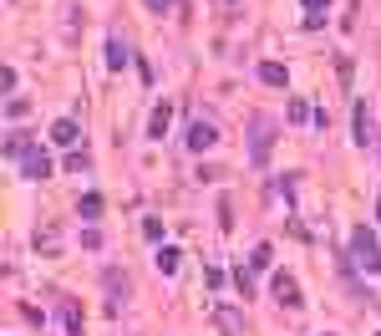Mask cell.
<instances>
[{
  "instance_id": "obj_1",
  "label": "cell",
  "mask_w": 381,
  "mask_h": 336,
  "mask_svg": "<svg viewBox=\"0 0 381 336\" xmlns=\"http://www.w3.org/2000/svg\"><path fill=\"white\" fill-rule=\"evenodd\" d=\"M351 250H356V260H361L366 270H381V240L371 235L366 224H356V235H351Z\"/></svg>"
},
{
  "instance_id": "obj_2",
  "label": "cell",
  "mask_w": 381,
  "mask_h": 336,
  "mask_svg": "<svg viewBox=\"0 0 381 336\" xmlns=\"http://www.w3.org/2000/svg\"><path fill=\"white\" fill-rule=\"evenodd\" d=\"M249 153H254V163H269V117H249Z\"/></svg>"
},
{
  "instance_id": "obj_3",
  "label": "cell",
  "mask_w": 381,
  "mask_h": 336,
  "mask_svg": "<svg viewBox=\"0 0 381 336\" xmlns=\"http://www.w3.org/2000/svg\"><path fill=\"white\" fill-rule=\"evenodd\" d=\"M20 174H26V179H46L51 174V158L41 153V148H26V153H20Z\"/></svg>"
},
{
  "instance_id": "obj_4",
  "label": "cell",
  "mask_w": 381,
  "mask_h": 336,
  "mask_svg": "<svg viewBox=\"0 0 381 336\" xmlns=\"http://www.w3.org/2000/svg\"><path fill=\"white\" fill-rule=\"evenodd\" d=\"M219 143V128H208V122H194L188 128V153H203V148H214Z\"/></svg>"
},
{
  "instance_id": "obj_5",
  "label": "cell",
  "mask_w": 381,
  "mask_h": 336,
  "mask_svg": "<svg viewBox=\"0 0 381 336\" xmlns=\"http://www.w3.org/2000/svg\"><path fill=\"white\" fill-rule=\"evenodd\" d=\"M269 290H274V301H280V306H300V290H295V280L285 276V270H274Z\"/></svg>"
},
{
  "instance_id": "obj_6",
  "label": "cell",
  "mask_w": 381,
  "mask_h": 336,
  "mask_svg": "<svg viewBox=\"0 0 381 336\" xmlns=\"http://www.w3.org/2000/svg\"><path fill=\"white\" fill-rule=\"evenodd\" d=\"M76 138H81V128H76V117H56V122H51V143H61V148H72Z\"/></svg>"
},
{
  "instance_id": "obj_7",
  "label": "cell",
  "mask_w": 381,
  "mask_h": 336,
  "mask_svg": "<svg viewBox=\"0 0 381 336\" xmlns=\"http://www.w3.org/2000/svg\"><path fill=\"white\" fill-rule=\"evenodd\" d=\"M168 122H173V102H158L153 117H147V138H163V133H168Z\"/></svg>"
},
{
  "instance_id": "obj_8",
  "label": "cell",
  "mask_w": 381,
  "mask_h": 336,
  "mask_svg": "<svg viewBox=\"0 0 381 336\" xmlns=\"http://www.w3.org/2000/svg\"><path fill=\"white\" fill-rule=\"evenodd\" d=\"M260 82H265V87H285L290 72L280 67V61H260Z\"/></svg>"
},
{
  "instance_id": "obj_9",
  "label": "cell",
  "mask_w": 381,
  "mask_h": 336,
  "mask_svg": "<svg viewBox=\"0 0 381 336\" xmlns=\"http://www.w3.org/2000/svg\"><path fill=\"white\" fill-rule=\"evenodd\" d=\"M351 138H356V143H371V128H366V102H356V108H351Z\"/></svg>"
},
{
  "instance_id": "obj_10",
  "label": "cell",
  "mask_w": 381,
  "mask_h": 336,
  "mask_svg": "<svg viewBox=\"0 0 381 336\" xmlns=\"http://www.w3.org/2000/svg\"><path fill=\"white\" fill-rule=\"evenodd\" d=\"M122 285H127V276H122V270H112V276H107V311H117V306H122V296H127Z\"/></svg>"
},
{
  "instance_id": "obj_11",
  "label": "cell",
  "mask_w": 381,
  "mask_h": 336,
  "mask_svg": "<svg viewBox=\"0 0 381 336\" xmlns=\"http://www.w3.org/2000/svg\"><path fill=\"white\" fill-rule=\"evenodd\" d=\"M102 61H107V72H122V67H127V46H122V41H107Z\"/></svg>"
},
{
  "instance_id": "obj_12",
  "label": "cell",
  "mask_w": 381,
  "mask_h": 336,
  "mask_svg": "<svg viewBox=\"0 0 381 336\" xmlns=\"http://www.w3.org/2000/svg\"><path fill=\"white\" fill-rule=\"evenodd\" d=\"M76 214L87 219V224H92V219H102V194H81V204H76Z\"/></svg>"
},
{
  "instance_id": "obj_13",
  "label": "cell",
  "mask_w": 381,
  "mask_h": 336,
  "mask_svg": "<svg viewBox=\"0 0 381 336\" xmlns=\"http://www.w3.org/2000/svg\"><path fill=\"white\" fill-rule=\"evenodd\" d=\"M305 6V20L310 26H326V11H330V0H300Z\"/></svg>"
},
{
  "instance_id": "obj_14",
  "label": "cell",
  "mask_w": 381,
  "mask_h": 336,
  "mask_svg": "<svg viewBox=\"0 0 381 336\" xmlns=\"http://www.w3.org/2000/svg\"><path fill=\"white\" fill-rule=\"evenodd\" d=\"M178 265H183V260H178V250H173V245H163V250H158V270H163V276H178Z\"/></svg>"
},
{
  "instance_id": "obj_15",
  "label": "cell",
  "mask_w": 381,
  "mask_h": 336,
  "mask_svg": "<svg viewBox=\"0 0 381 336\" xmlns=\"http://www.w3.org/2000/svg\"><path fill=\"white\" fill-rule=\"evenodd\" d=\"M214 321H219L224 331H244V316H239V311H229V306H219V311H214Z\"/></svg>"
},
{
  "instance_id": "obj_16",
  "label": "cell",
  "mask_w": 381,
  "mask_h": 336,
  "mask_svg": "<svg viewBox=\"0 0 381 336\" xmlns=\"http://www.w3.org/2000/svg\"><path fill=\"white\" fill-rule=\"evenodd\" d=\"M269 260H274V250H269V245H254V255H249V270H269Z\"/></svg>"
},
{
  "instance_id": "obj_17",
  "label": "cell",
  "mask_w": 381,
  "mask_h": 336,
  "mask_svg": "<svg viewBox=\"0 0 381 336\" xmlns=\"http://www.w3.org/2000/svg\"><path fill=\"white\" fill-rule=\"evenodd\" d=\"M36 250H41V255H61V245H56L51 229H41V235H36Z\"/></svg>"
},
{
  "instance_id": "obj_18",
  "label": "cell",
  "mask_w": 381,
  "mask_h": 336,
  "mask_svg": "<svg viewBox=\"0 0 381 336\" xmlns=\"http://www.w3.org/2000/svg\"><path fill=\"white\" fill-rule=\"evenodd\" d=\"M310 112H315V108H310V102H300V97H295V102H290V122H310Z\"/></svg>"
},
{
  "instance_id": "obj_19",
  "label": "cell",
  "mask_w": 381,
  "mask_h": 336,
  "mask_svg": "<svg viewBox=\"0 0 381 336\" xmlns=\"http://www.w3.org/2000/svg\"><path fill=\"white\" fill-rule=\"evenodd\" d=\"M26 112H31L26 97H11V102H6V117H26Z\"/></svg>"
},
{
  "instance_id": "obj_20",
  "label": "cell",
  "mask_w": 381,
  "mask_h": 336,
  "mask_svg": "<svg viewBox=\"0 0 381 336\" xmlns=\"http://www.w3.org/2000/svg\"><path fill=\"white\" fill-rule=\"evenodd\" d=\"M142 6L153 11V15H168V11H173V6H183V0H142Z\"/></svg>"
},
{
  "instance_id": "obj_21",
  "label": "cell",
  "mask_w": 381,
  "mask_h": 336,
  "mask_svg": "<svg viewBox=\"0 0 381 336\" xmlns=\"http://www.w3.org/2000/svg\"><path fill=\"white\" fill-rule=\"evenodd\" d=\"M234 285H239L244 296H249V285H254V270H249V265H239V270H234Z\"/></svg>"
},
{
  "instance_id": "obj_22",
  "label": "cell",
  "mask_w": 381,
  "mask_h": 336,
  "mask_svg": "<svg viewBox=\"0 0 381 336\" xmlns=\"http://www.w3.org/2000/svg\"><path fill=\"white\" fill-rule=\"evenodd\" d=\"M67 336H81V311L67 306Z\"/></svg>"
},
{
  "instance_id": "obj_23",
  "label": "cell",
  "mask_w": 381,
  "mask_h": 336,
  "mask_svg": "<svg viewBox=\"0 0 381 336\" xmlns=\"http://www.w3.org/2000/svg\"><path fill=\"white\" fill-rule=\"evenodd\" d=\"M67 168H72V174H87L92 163H87V153H67Z\"/></svg>"
},
{
  "instance_id": "obj_24",
  "label": "cell",
  "mask_w": 381,
  "mask_h": 336,
  "mask_svg": "<svg viewBox=\"0 0 381 336\" xmlns=\"http://www.w3.org/2000/svg\"><path fill=\"white\" fill-rule=\"evenodd\" d=\"M142 235L147 240H163V219H142Z\"/></svg>"
},
{
  "instance_id": "obj_25",
  "label": "cell",
  "mask_w": 381,
  "mask_h": 336,
  "mask_svg": "<svg viewBox=\"0 0 381 336\" xmlns=\"http://www.w3.org/2000/svg\"><path fill=\"white\" fill-rule=\"evenodd\" d=\"M376 219H381V199H376Z\"/></svg>"
}]
</instances>
